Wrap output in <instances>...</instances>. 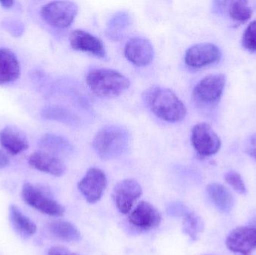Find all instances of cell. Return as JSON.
<instances>
[{"label":"cell","instance_id":"6da1fadb","mask_svg":"<svg viewBox=\"0 0 256 255\" xmlns=\"http://www.w3.org/2000/svg\"><path fill=\"white\" fill-rule=\"evenodd\" d=\"M143 99L156 116L167 122H179L188 113L183 101L168 88L152 87L144 91Z\"/></svg>","mask_w":256,"mask_h":255},{"label":"cell","instance_id":"7a4b0ae2","mask_svg":"<svg viewBox=\"0 0 256 255\" xmlns=\"http://www.w3.org/2000/svg\"><path fill=\"white\" fill-rule=\"evenodd\" d=\"M130 143L131 135L127 128L120 125H108L98 132L92 145L100 158L109 160L124 154Z\"/></svg>","mask_w":256,"mask_h":255},{"label":"cell","instance_id":"3957f363","mask_svg":"<svg viewBox=\"0 0 256 255\" xmlns=\"http://www.w3.org/2000/svg\"><path fill=\"white\" fill-rule=\"evenodd\" d=\"M86 82L90 89L102 98L109 99L126 92L130 82L120 72L112 69H94L88 73Z\"/></svg>","mask_w":256,"mask_h":255},{"label":"cell","instance_id":"277c9868","mask_svg":"<svg viewBox=\"0 0 256 255\" xmlns=\"http://www.w3.org/2000/svg\"><path fill=\"white\" fill-rule=\"evenodd\" d=\"M78 13V4L68 1H52L40 9L43 20L48 25L60 29L70 26Z\"/></svg>","mask_w":256,"mask_h":255},{"label":"cell","instance_id":"5b68a950","mask_svg":"<svg viewBox=\"0 0 256 255\" xmlns=\"http://www.w3.org/2000/svg\"><path fill=\"white\" fill-rule=\"evenodd\" d=\"M22 199L26 203L43 214L52 217L64 214V206L58 203L45 190L32 183H26L22 189Z\"/></svg>","mask_w":256,"mask_h":255},{"label":"cell","instance_id":"8992f818","mask_svg":"<svg viewBox=\"0 0 256 255\" xmlns=\"http://www.w3.org/2000/svg\"><path fill=\"white\" fill-rule=\"evenodd\" d=\"M191 141L198 155L202 157L216 154L221 147L220 139L207 123H200L192 128Z\"/></svg>","mask_w":256,"mask_h":255},{"label":"cell","instance_id":"52a82bcc","mask_svg":"<svg viewBox=\"0 0 256 255\" xmlns=\"http://www.w3.org/2000/svg\"><path fill=\"white\" fill-rule=\"evenodd\" d=\"M226 246L232 253L251 255L256 250V221L234 229L227 237Z\"/></svg>","mask_w":256,"mask_h":255},{"label":"cell","instance_id":"ba28073f","mask_svg":"<svg viewBox=\"0 0 256 255\" xmlns=\"http://www.w3.org/2000/svg\"><path fill=\"white\" fill-rule=\"evenodd\" d=\"M108 187V178L102 169L92 168L78 184L80 191L87 202L94 204L98 202Z\"/></svg>","mask_w":256,"mask_h":255},{"label":"cell","instance_id":"9c48e42d","mask_svg":"<svg viewBox=\"0 0 256 255\" xmlns=\"http://www.w3.org/2000/svg\"><path fill=\"white\" fill-rule=\"evenodd\" d=\"M142 195V189L138 181L126 179L118 183L114 188L112 197L120 212H130L134 204Z\"/></svg>","mask_w":256,"mask_h":255},{"label":"cell","instance_id":"30bf717a","mask_svg":"<svg viewBox=\"0 0 256 255\" xmlns=\"http://www.w3.org/2000/svg\"><path fill=\"white\" fill-rule=\"evenodd\" d=\"M226 82V79L224 74L209 75L196 85L194 96L202 103H218L225 89Z\"/></svg>","mask_w":256,"mask_h":255},{"label":"cell","instance_id":"8fae6325","mask_svg":"<svg viewBox=\"0 0 256 255\" xmlns=\"http://www.w3.org/2000/svg\"><path fill=\"white\" fill-rule=\"evenodd\" d=\"M220 49L213 43H200L191 46L185 55L186 64L192 68H202L220 60Z\"/></svg>","mask_w":256,"mask_h":255},{"label":"cell","instance_id":"7c38bea8","mask_svg":"<svg viewBox=\"0 0 256 255\" xmlns=\"http://www.w3.org/2000/svg\"><path fill=\"white\" fill-rule=\"evenodd\" d=\"M128 220L137 229L148 231L160 226L162 216L152 204L142 202L130 214Z\"/></svg>","mask_w":256,"mask_h":255},{"label":"cell","instance_id":"4fadbf2b","mask_svg":"<svg viewBox=\"0 0 256 255\" xmlns=\"http://www.w3.org/2000/svg\"><path fill=\"white\" fill-rule=\"evenodd\" d=\"M124 54L128 60L138 67H146L153 61L154 49L153 45L146 38L136 37L126 44Z\"/></svg>","mask_w":256,"mask_h":255},{"label":"cell","instance_id":"5bb4252c","mask_svg":"<svg viewBox=\"0 0 256 255\" xmlns=\"http://www.w3.org/2000/svg\"><path fill=\"white\" fill-rule=\"evenodd\" d=\"M70 43L74 50L87 52L99 58H106V49L103 42L84 30L74 31L70 36Z\"/></svg>","mask_w":256,"mask_h":255},{"label":"cell","instance_id":"9a60e30c","mask_svg":"<svg viewBox=\"0 0 256 255\" xmlns=\"http://www.w3.org/2000/svg\"><path fill=\"white\" fill-rule=\"evenodd\" d=\"M28 162L34 169L54 176H62L66 172V164L60 157L42 150L32 154Z\"/></svg>","mask_w":256,"mask_h":255},{"label":"cell","instance_id":"2e32d148","mask_svg":"<svg viewBox=\"0 0 256 255\" xmlns=\"http://www.w3.org/2000/svg\"><path fill=\"white\" fill-rule=\"evenodd\" d=\"M0 144L3 149L12 155H18L30 147L25 133L14 126H7L0 131Z\"/></svg>","mask_w":256,"mask_h":255},{"label":"cell","instance_id":"e0dca14e","mask_svg":"<svg viewBox=\"0 0 256 255\" xmlns=\"http://www.w3.org/2000/svg\"><path fill=\"white\" fill-rule=\"evenodd\" d=\"M20 73V63L16 54L7 48H0V85L14 82Z\"/></svg>","mask_w":256,"mask_h":255},{"label":"cell","instance_id":"ac0fdd59","mask_svg":"<svg viewBox=\"0 0 256 255\" xmlns=\"http://www.w3.org/2000/svg\"><path fill=\"white\" fill-rule=\"evenodd\" d=\"M39 146L42 148V151L58 157L60 156L68 155L74 151L73 145L67 139L52 133H48L42 136L39 141Z\"/></svg>","mask_w":256,"mask_h":255},{"label":"cell","instance_id":"d6986e66","mask_svg":"<svg viewBox=\"0 0 256 255\" xmlns=\"http://www.w3.org/2000/svg\"><path fill=\"white\" fill-rule=\"evenodd\" d=\"M207 191L212 202L222 212H230L234 208V196L225 186L214 183L208 186Z\"/></svg>","mask_w":256,"mask_h":255},{"label":"cell","instance_id":"ffe728a7","mask_svg":"<svg viewBox=\"0 0 256 255\" xmlns=\"http://www.w3.org/2000/svg\"><path fill=\"white\" fill-rule=\"evenodd\" d=\"M9 216L14 229L22 238H30L37 232L36 223L26 217L16 205H10Z\"/></svg>","mask_w":256,"mask_h":255},{"label":"cell","instance_id":"44dd1931","mask_svg":"<svg viewBox=\"0 0 256 255\" xmlns=\"http://www.w3.org/2000/svg\"><path fill=\"white\" fill-rule=\"evenodd\" d=\"M48 228L52 236L66 242H79L82 238L79 229L69 222L56 220L50 223Z\"/></svg>","mask_w":256,"mask_h":255},{"label":"cell","instance_id":"7402d4cb","mask_svg":"<svg viewBox=\"0 0 256 255\" xmlns=\"http://www.w3.org/2000/svg\"><path fill=\"white\" fill-rule=\"evenodd\" d=\"M42 116L45 119L58 121L70 125L79 124L80 118L70 109L58 105H51L44 108L42 111Z\"/></svg>","mask_w":256,"mask_h":255},{"label":"cell","instance_id":"603a6c76","mask_svg":"<svg viewBox=\"0 0 256 255\" xmlns=\"http://www.w3.org/2000/svg\"><path fill=\"white\" fill-rule=\"evenodd\" d=\"M130 25V17L126 12H118L116 13L108 25L106 35L111 40H118L128 31Z\"/></svg>","mask_w":256,"mask_h":255},{"label":"cell","instance_id":"cb8c5ba5","mask_svg":"<svg viewBox=\"0 0 256 255\" xmlns=\"http://www.w3.org/2000/svg\"><path fill=\"white\" fill-rule=\"evenodd\" d=\"M184 231L194 241L198 239L203 230V222L195 213L188 212L184 220Z\"/></svg>","mask_w":256,"mask_h":255},{"label":"cell","instance_id":"d4e9b609","mask_svg":"<svg viewBox=\"0 0 256 255\" xmlns=\"http://www.w3.org/2000/svg\"><path fill=\"white\" fill-rule=\"evenodd\" d=\"M230 15L232 19L239 22L249 20L252 15V10L246 1H232L230 6Z\"/></svg>","mask_w":256,"mask_h":255},{"label":"cell","instance_id":"484cf974","mask_svg":"<svg viewBox=\"0 0 256 255\" xmlns=\"http://www.w3.org/2000/svg\"><path fill=\"white\" fill-rule=\"evenodd\" d=\"M2 27L13 37H19L25 31V25L19 19L7 18L2 22Z\"/></svg>","mask_w":256,"mask_h":255},{"label":"cell","instance_id":"4316f807","mask_svg":"<svg viewBox=\"0 0 256 255\" xmlns=\"http://www.w3.org/2000/svg\"><path fill=\"white\" fill-rule=\"evenodd\" d=\"M226 181L240 194H244L246 192V187L243 178L240 174L236 171H230L225 176Z\"/></svg>","mask_w":256,"mask_h":255},{"label":"cell","instance_id":"83f0119b","mask_svg":"<svg viewBox=\"0 0 256 255\" xmlns=\"http://www.w3.org/2000/svg\"><path fill=\"white\" fill-rule=\"evenodd\" d=\"M245 49L256 52V20L251 22L245 31L242 40Z\"/></svg>","mask_w":256,"mask_h":255},{"label":"cell","instance_id":"f1b7e54d","mask_svg":"<svg viewBox=\"0 0 256 255\" xmlns=\"http://www.w3.org/2000/svg\"><path fill=\"white\" fill-rule=\"evenodd\" d=\"M168 213L171 215L176 216H185L188 213V210L185 207L179 203H174L171 206L168 207Z\"/></svg>","mask_w":256,"mask_h":255},{"label":"cell","instance_id":"f546056e","mask_svg":"<svg viewBox=\"0 0 256 255\" xmlns=\"http://www.w3.org/2000/svg\"><path fill=\"white\" fill-rule=\"evenodd\" d=\"M48 255H78L63 247H54L50 249Z\"/></svg>","mask_w":256,"mask_h":255},{"label":"cell","instance_id":"4dcf8cb0","mask_svg":"<svg viewBox=\"0 0 256 255\" xmlns=\"http://www.w3.org/2000/svg\"><path fill=\"white\" fill-rule=\"evenodd\" d=\"M10 160L4 151L0 149V169H4L10 165Z\"/></svg>","mask_w":256,"mask_h":255},{"label":"cell","instance_id":"1f68e13d","mask_svg":"<svg viewBox=\"0 0 256 255\" xmlns=\"http://www.w3.org/2000/svg\"><path fill=\"white\" fill-rule=\"evenodd\" d=\"M248 148L250 154L256 158V133L250 139Z\"/></svg>","mask_w":256,"mask_h":255},{"label":"cell","instance_id":"d6a6232c","mask_svg":"<svg viewBox=\"0 0 256 255\" xmlns=\"http://www.w3.org/2000/svg\"><path fill=\"white\" fill-rule=\"evenodd\" d=\"M15 1L13 0H6V1H0V4L3 8L10 9L13 7Z\"/></svg>","mask_w":256,"mask_h":255},{"label":"cell","instance_id":"836d02e7","mask_svg":"<svg viewBox=\"0 0 256 255\" xmlns=\"http://www.w3.org/2000/svg\"></svg>","mask_w":256,"mask_h":255}]
</instances>
